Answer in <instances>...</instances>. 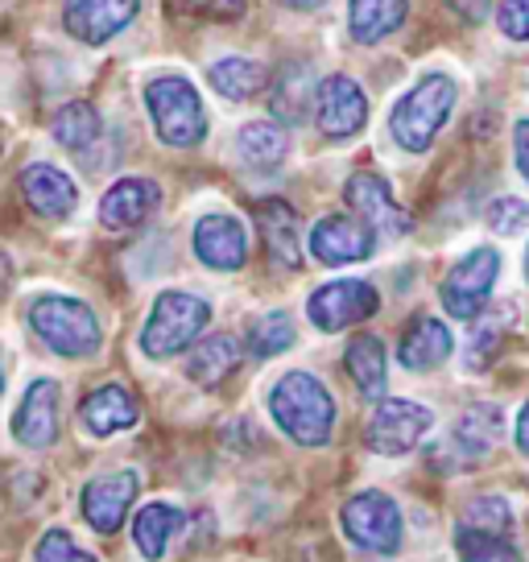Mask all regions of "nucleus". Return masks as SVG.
Listing matches in <instances>:
<instances>
[{
	"instance_id": "obj_1",
	"label": "nucleus",
	"mask_w": 529,
	"mask_h": 562,
	"mask_svg": "<svg viewBox=\"0 0 529 562\" xmlns=\"http://www.w3.org/2000/svg\"><path fill=\"white\" fill-rule=\"evenodd\" d=\"M269 414L302 447H323L336 430V402L311 372H285L269 393Z\"/></svg>"
},
{
	"instance_id": "obj_2",
	"label": "nucleus",
	"mask_w": 529,
	"mask_h": 562,
	"mask_svg": "<svg viewBox=\"0 0 529 562\" xmlns=\"http://www.w3.org/2000/svg\"><path fill=\"white\" fill-rule=\"evenodd\" d=\"M455 79L451 75H426L418 88H409L389 116V133L393 140L409 149V154H423L430 149V140L439 137V128L447 124L451 108H455Z\"/></svg>"
},
{
	"instance_id": "obj_3",
	"label": "nucleus",
	"mask_w": 529,
	"mask_h": 562,
	"mask_svg": "<svg viewBox=\"0 0 529 562\" xmlns=\"http://www.w3.org/2000/svg\"><path fill=\"white\" fill-rule=\"evenodd\" d=\"M30 327L50 351L67 360H83L100 351V318L91 315L88 302L67 294H46L30 306Z\"/></svg>"
},
{
	"instance_id": "obj_4",
	"label": "nucleus",
	"mask_w": 529,
	"mask_h": 562,
	"mask_svg": "<svg viewBox=\"0 0 529 562\" xmlns=\"http://www.w3.org/2000/svg\"><path fill=\"white\" fill-rule=\"evenodd\" d=\"M145 104H149V116H154V128L166 145L175 149H191L207 137V112H203V100L199 91L178 79V75H161L145 88Z\"/></svg>"
},
{
	"instance_id": "obj_5",
	"label": "nucleus",
	"mask_w": 529,
	"mask_h": 562,
	"mask_svg": "<svg viewBox=\"0 0 529 562\" xmlns=\"http://www.w3.org/2000/svg\"><path fill=\"white\" fill-rule=\"evenodd\" d=\"M212 318V306L199 299V294H187V290H166L154 311H149V323L142 331V351L154 356V360H166V356H178L182 348H191L199 331L207 327Z\"/></svg>"
},
{
	"instance_id": "obj_6",
	"label": "nucleus",
	"mask_w": 529,
	"mask_h": 562,
	"mask_svg": "<svg viewBox=\"0 0 529 562\" xmlns=\"http://www.w3.org/2000/svg\"><path fill=\"white\" fill-rule=\"evenodd\" d=\"M344 533L352 538L364 554L389 559L402 546V509L385 492H356L344 505Z\"/></svg>"
},
{
	"instance_id": "obj_7",
	"label": "nucleus",
	"mask_w": 529,
	"mask_h": 562,
	"mask_svg": "<svg viewBox=\"0 0 529 562\" xmlns=\"http://www.w3.org/2000/svg\"><path fill=\"white\" fill-rule=\"evenodd\" d=\"M496 273H500V252L496 248H476L447 273L442 281V306L455 318H476L493 294Z\"/></svg>"
},
{
	"instance_id": "obj_8",
	"label": "nucleus",
	"mask_w": 529,
	"mask_h": 562,
	"mask_svg": "<svg viewBox=\"0 0 529 562\" xmlns=\"http://www.w3.org/2000/svg\"><path fill=\"white\" fill-rule=\"evenodd\" d=\"M376 306H381V299L369 281H331V285H318L311 294L306 315L318 331H344V327L376 315Z\"/></svg>"
},
{
	"instance_id": "obj_9",
	"label": "nucleus",
	"mask_w": 529,
	"mask_h": 562,
	"mask_svg": "<svg viewBox=\"0 0 529 562\" xmlns=\"http://www.w3.org/2000/svg\"><path fill=\"white\" fill-rule=\"evenodd\" d=\"M435 414L418 402H381V409L369 422V447L376 456H406L430 435Z\"/></svg>"
},
{
	"instance_id": "obj_10",
	"label": "nucleus",
	"mask_w": 529,
	"mask_h": 562,
	"mask_svg": "<svg viewBox=\"0 0 529 562\" xmlns=\"http://www.w3.org/2000/svg\"><path fill=\"white\" fill-rule=\"evenodd\" d=\"M315 116H318L323 137H331V140L356 137V133L364 128V121H369V100H364V91H360L356 79L331 75V79L318 83Z\"/></svg>"
},
{
	"instance_id": "obj_11",
	"label": "nucleus",
	"mask_w": 529,
	"mask_h": 562,
	"mask_svg": "<svg viewBox=\"0 0 529 562\" xmlns=\"http://www.w3.org/2000/svg\"><path fill=\"white\" fill-rule=\"evenodd\" d=\"M137 488H142L137 472L95 475L88 488H83V501H79L88 526L95 529V533H116V529L124 526L128 509H133V501H137Z\"/></svg>"
},
{
	"instance_id": "obj_12",
	"label": "nucleus",
	"mask_w": 529,
	"mask_h": 562,
	"mask_svg": "<svg viewBox=\"0 0 529 562\" xmlns=\"http://www.w3.org/2000/svg\"><path fill=\"white\" fill-rule=\"evenodd\" d=\"M376 245V232L360 215H323L311 228V252L323 265H356L364 261Z\"/></svg>"
},
{
	"instance_id": "obj_13",
	"label": "nucleus",
	"mask_w": 529,
	"mask_h": 562,
	"mask_svg": "<svg viewBox=\"0 0 529 562\" xmlns=\"http://www.w3.org/2000/svg\"><path fill=\"white\" fill-rule=\"evenodd\" d=\"M194 257L207 265V269H240L248 261V232L245 224L236 220V215H224V211H215V215H203L199 224H194Z\"/></svg>"
},
{
	"instance_id": "obj_14",
	"label": "nucleus",
	"mask_w": 529,
	"mask_h": 562,
	"mask_svg": "<svg viewBox=\"0 0 529 562\" xmlns=\"http://www.w3.org/2000/svg\"><path fill=\"white\" fill-rule=\"evenodd\" d=\"M133 18H137V0H67L63 9L67 34L79 37L83 46H104Z\"/></svg>"
},
{
	"instance_id": "obj_15",
	"label": "nucleus",
	"mask_w": 529,
	"mask_h": 562,
	"mask_svg": "<svg viewBox=\"0 0 529 562\" xmlns=\"http://www.w3.org/2000/svg\"><path fill=\"white\" fill-rule=\"evenodd\" d=\"M344 194H348V203L360 211V220H364L372 232L406 236V232L414 228L406 211L397 207V199H393V191H389V182L381 175H352Z\"/></svg>"
},
{
	"instance_id": "obj_16",
	"label": "nucleus",
	"mask_w": 529,
	"mask_h": 562,
	"mask_svg": "<svg viewBox=\"0 0 529 562\" xmlns=\"http://www.w3.org/2000/svg\"><path fill=\"white\" fill-rule=\"evenodd\" d=\"M500 435H505L500 409L496 405H472V409L459 414L455 430H451V439L442 447V456H451L455 463H480L500 442Z\"/></svg>"
},
{
	"instance_id": "obj_17",
	"label": "nucleus",
	"mask_w": 529,
	"mask_h": 562,
	"mask_svg": "<svg viewBox=\"0 0 529 562\" xmlns=\"http://www.w3.org/2000/svg\"><path fill=\"white\" fill-rule=\"evenodd\" d=\"M13 435L21 447H50L58 439V385L54 381H34L21 397L18 414H13Z\"/></svg>"
},
{
	"instance_id": "obj_18",
	"label": "nucleus",
	"mask_w": 529,
	"mask_h": 562,
	"mask_svg": "<svg viewBox=\"0 0 529 562\" xmlns=\"http://www.w3.org/2000/svg\"><path fill=\"white\" fill-rule=\"evenodd\" d=\"M158 203H161L158 182H149V178H121L100 199V224L112 232L137 228V224H145L158 211Z\"/></svg>"
},
{
	"instance_id": "obj_19",
	"label": "nucleus",
	"mask_w": 529,
	"mask_h": 562,
	"mask_svg": "<svg viewBox=\"0 0 529 562\" xmlns=\"http://www.w3.org/2000/svg\"><path fill=\"white\" fill-rule=\"evenodd\" d=\"M21 194L46 220H67L75 211V203H79L75 182L58 166H50V161H34V166L21 170Z\"/></svg>"
},
{
	"instance_id": "obj_20",
	"label": "nucleus",
	"mask_w": 529,
	"mask_h": 562,
	"mask_svg": "<svg viewBox=\"0 0 529 562\" xmlns=\"http://www.w3.org/2000/svg\"><path fill=\"white\" fill-rule=\"evenodd\" d=\"M137 402H133V393L121 385H104L88 393L83 405H79V422L88 426L95 439H108V435H116V430H128V426H137Z\"/></svg>"
},
{
	"instance_id": "obj_21",
	"label": "nucleus",
	"mask_w": 529,
	"mask_h": 562,
	"mask_svg": "<svg viewBox=\"0 0 529 562\" xmlns=\"http://www.w3.org/2000/svg\"><path fill=\"white\" fill-rule=\"evenodd\" d=\"M264 232V245L273 252V261L285 265V269H299L302 265V224H299V211L282 203V199H269L257 211Z\"/></svg>"
},
{
	"instance_id": "obj_22",
	"label": "nucleus",
	"mask_w": 529,
	"mask_h": 562,
	"mask_svg": "<svg viewBox=\"0 0 529 562\" xmlns=\"http://www.w3.org/2000/svg\"><path fill=\"white\" fill-rule=\"evenodd\" d=\"M451 331L442 327L439 318H414L409 323V331L402 335V348H397V356H402V364L414 372H426L435 369V364H442L447 356H451Z\"/></svg>"
},
{
	"instance_id": "obj_23",
	"label": "nucleus",
	"mask_w": 529,
	"mask_h": 562,
	"mask_svg": "<svg viewBox=\"0 0 529 562\" xmlns=\"http://www.w3.org/2000/svg\"><path fill=\"white\" fill-rule=\"evenodd\" d=\"M311 95H318L311 83V70L299 63H285L278 79H269V108L278 112L282 124H302L311 116Z\"/></svg>"
},
{
	"instance_id": "obj_24",
	"label": "nucleus",
	"mask_w": 529,
	"mask_h": 562,
	"mask_svg": "<svg viewBox=\"0 0 529 562\" xmlns=\"http://www.w3.org/2000/svg\"><path fill=\"white\" fill-rule=\"evenodd\" d=\"M236 364H240V344H236L232 335H212V339H203V344L191 351L187 376H191L194 385L215 389L220 381H228L232 372H236Z\"/></svg>"
},
{
	"instance_id": "obj_25",
	"label": "nucleus",
	"mask_w": 529,
	"mask_h": 562,
	"mask_svg": "<svg viewBox=\"0 0 529 562\" xmlns=\"http://www.w3.org/2000/svg\"><path fill=\"white\" fill-rule=\"evenodd\" d=\"M344 364H348V376H352L356 389L364 397H385L389 364H385V344L376 335H356L352 344H348Z\"/></svg>"
},
{
	"instance_id": "obj_26",
	"label": "nucleus",
	"mask_w": 529,
	"mask_h": 562,
	"mask_svg": "<svg viewBox=\"0 0 529 562\" xmlns=\"http://www.w3.org/2000/svg\"><path fill=\"white\" fill-rule=\"evenodd\" d=\"M402 21H406V0H352L348 4V25L360 46L389 37Z\"/></svg>"
},
{
	"instance_id": "obj_27",
	"label": "nucleus",
	"mask_w": 529,
	"mask_h": 562,
	"mask_svg": "<svg viewBox=\"0 0 529 562\" xmlns=\"http://www.w3.org/2000/svg\"><path fill=\"white\" fill-rule=\"evenodd\" d=\"M182 526V513L175 505H166V501H154V505H145L137 517H133V542L142 550V559L158 562L166 554V546L170 538L178 533Z\"/></svg>"
},
{
	"instance_id": "obj_28",
	"label": "nucleus",
	"mask_w": 529,
	"mask_h": 562,
	"mask_svg": "<svg viewBox=\"0 0 529 562\" xmlns=\"http://www.w3.org/2000/svg\"><path fill=\"white\" fill-rule=\"evenodd\" d=\"M236 154L252 170H273L285 158V133L273 121H252L236 137Z\"/></svg>"
},
{
	"instance_id": "obj_29",
	"label": "nucleus",
	"mask_w": 529,
	"mask_h": 562,
	"mask_svg": "<svg viewBox=\"0 0 529 562\" xmlns=\"http://www.w3.org/2000/svg\"><path fill=\"white\" fill-rule=\"evenodd\" d=\"M50 133L63 149H79V154H83V149H91L95 137H100V112H95L91 104H83V100L63 104L58 112H54Z\"/></svg>"
},
{
	"instance_id": "obj_30",
	"label": "nucleus",
	"mask_w": 529,
	"mask_h": 562,
	"mask_svg": "<svg viewBox=\"0 0 529 562\" xmlns=\"http://www.w3.org/2000/svg\"><path fill=\"white\" fill-rule=\"evenodd\" d=\"M212 88L224 95V100H248L264 88V70L248 58H220L212 70H207Z\"/></svg>"
},
{
	"instance_id": "obj_31",
	"label": "nucleus",
	"mask_w": 529,
	"mask_h": 562,
	"mask_svg": "<svg viewBox=\"0 0 529 562\" xmlns=\"http://www.w3.org/2000/svg\"><path fill=\"white\" fill-rule=\"evenodd\" d=\"M455 546L463 562H521L517 550L509 546V538H505V533H488V529L459 526Z\"/></svg>"
},
{
	"instance_id": "obj_32",
	"label": "nucleus",
	"mask_w": 529,
	"mask_h": 562,
	"mask_svg": "<svg viewBox=\"0 0 529 562\" xmlns=\"http://www.w3.org/2000/svg\"><path fill=\"white\" fill-rule=\"evenodd\" d=\"M290 344H294V318L285 315V311H273V315L257 318V327L248 335L252 360H273V356H282Z\"/></svg>"
},
{
	"instance_id": "obj_33",
	"label": "nucleus",
	"mask_w": 529,
	"mask_h": 562,
	"mask_svg": "<svg viewBox=\"0 0 529 562\" xmlns=\"http://www.w3.org/2000/svg\"><path fill=\"white\" fill-rule=\"evenodd\" d=\"M463 521L472 529H488V533H505L509 529V505L500 496H476L468 509H463Z\"/></svg>"
},
{
	"instance_id": "obj_34",
	"label": "nucleus",
	"mask_w": 529,
	"mask_h": 562,
	"mask_svg": "<svg viewBox=\"0 0 529 562\" xmlns=\"http://www.w3.org/2000/svg\"><path fill=\"white\" fill-rule=\"evenodd\" d=\"M488 228L500 232V236H521V232H529V203L513 199V194L496 199L493 207H488Z\"/></svg>"
},
{
	"instance_id": "obj_35",
	"label": "nucleus",
	"mask_w": 529,
	"mask_h": 562,
	"mask_svg": "<svg viewBox=\"0 0 529 562\" xmlns=\"http://www.w3.org/2000/svg\"><path fill=\"white\" fill-rule=\"evenodd\" d=\"M34 562H95V554L79 550L67 529H50V533H42V542H37V550H34Z\"/></svg>"
},
{
	"instance_id": "obj_36",
	"label": "nucleus",
	"mask_w": 529,
	"mask_h": 562,
	"mask_svg": "<svg viewBox=\"0 0 529 562\" xmlns=\"http://www.w3.org/2000/svg\"><path fill=\"white\" fill-rule=\"evenodd\" d=\"M496 21L513 42H529V0H500Z\"/></svg>"
},
{
	"instance_id": "obj_37",
	"label": "nucleus",
	"mask_w": 529,
	"mask_h": 562,
	"mask_svg": "<svg viewBox=\"0 0 529 562\" xmlns=\"http://www.w3.org/2000/svg\"><path fill=\"white\" fill-rule=\"evenodd\" d=\"M191 4V13L199 18H215V21H228V18H240L245 13V0H187Z\"/></svg>"
},
{
	"instance_id": "obj_38",
	"label": "nucleus",
	"mask_w": 529,
	"mask_h": 562,
	"mask_svg": "<svg viewBox=\"0 0 529 562\" xmlns=\"http://www.w3.org/2000/svg\"><path fill=\"white\" fill-rule=\"evenodd\" d=\"M447 4L468 21H484L488 13H493V0H447Z\"/></svg>"
},
{
	"instance_id": "obj_39",
	"label": "nucleus",
	"mask_w": 529,
	"mask_h": 562,
	"mask_svg": "<svg viewBox=\"0 0 529 562\" xmlns=\"http://www.w3.org/2000/svg\"><path fill=\"white\" fill-rule=\"evenodd\" d=\"M513 149H517V170H521L526 182H529V121L517 124V133H513Z\"/></svg>"
},
{
	"instance_id": "obj_40",
	"label": "nucleus",
	"mask_w": 529,
	"mask_h": 562,
	"mask_svg": "<svg viewBox=\"0 0 529 562\" xmlns=\"http://www.w3.org/2000/svg\"><path fill=\"white\" fill-rule=\"evenodd\" d=\"M517 447H521V456H529V402L521 409V418H517Z\"/></svg>"
},
{
	"instance_id": "obj_41",
	"label": "nucleus",
	"mask_w": 529,
	"mask_h": 562,
	"mask_svg": "<svg viewBox=\"0 0 529 562\" xmlns=\"http://www.w3.org/2000/svg\"><path fill=\"white\" fill-rule=\"evenodd\" d=\"M4 290H9V261L0 257V294H4Z\"/></svg>"
},
{
	"instance_id": "obj_42",
	"label": "nucleus",
	"mask_w": 529,
	"mask_h": 562,
	"mask_svg": "<svg viewBox=\"0 0 529 562\" xmlns=\"http://www.w3.org/2000/svg\"><path fill=\"white\" fill-rule=\"evenodd\" d=\"M285 4H290V9H318L323 0H285Z\"/></svg>"
},
{
	"instance_id": "obj_43",
	"label": "nucleus",
	"mask_w": 529,
	"mask_h": 562,
	"mask_svg": "<svg viewBox=\"0 0 529 562\" xmlns=\"http://www.w3.org/2000/svg\"><path fill=\"white\" fill-rule=\"evenodd\" d=\"M0 389H4V369H0Z\"/></svg>"
},
{
	"instance_id": "obj_44",
	"label": "nucleus",
	"mask_w": 529,
	"mask_h": 562,
	"mask_svg": "<svg viewBox=\"0 0 529 562\" xmlns=\"http://www.w3.org/2000/svg\"><path fill=\"white\" fill-rule=\"evenodd\" d=\"M526 273H529V252H526Z\"/></svg>"
}]
</instances>
